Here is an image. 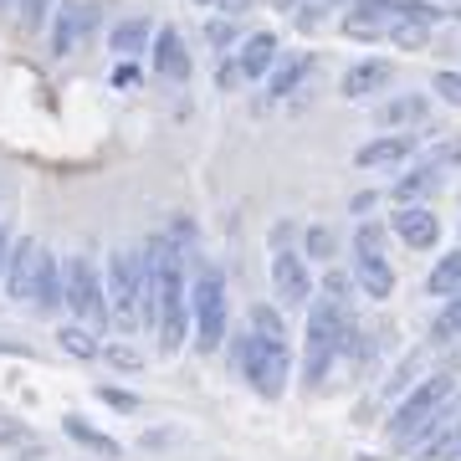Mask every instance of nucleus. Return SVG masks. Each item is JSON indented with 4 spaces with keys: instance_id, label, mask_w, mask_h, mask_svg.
Returning <instances> with one entry per match:
<instances>
[{
    "instance_id": "28",
    "label": "nucleus",
    "mask_w": 461,
    "mask_h": 461,
    "mask_svg": "<svg viewBox=\"0 0 461 461\" xmlns=\"http://www.w3.org/2000/svg\"><path fill=\"white\" fill-rule=\"evenodd\" d=\"M430 32H436V26H420V21H395L384 41H395V47H405V51H420V47H430Z\"/></svg>"
},
{
    "instance_id": "27",
    "label": "nucleus",
    "mask_w": 461,
    "mask_h": 461,
    "mask_svg": "<svg viewBox=\"0 0 461 461\" xmlns=\"http://www.w3.org/2000/svg\"><path fill=\"white\" fill-rule=\"evenodd\" d=\"M103 364H113L118 375H139V369H149L144 354H139L133 344H118V339H103Z\"/></svg>"
},
{
    "instance_id": "29",
    "label": "nucleus",
    "mask_w": 461,
    "mask_h": 461,
    "mask_svg": "<svg viewBox=\"0 0 461 461\" xmlns=\"http://www.w3.org/2000/svg\"><path fill=\"white\" fill-rule=\"evenodd\" d=\"M26 446H36V430L16 415H0V451H26Z\"/></svg>"
},
{
    "instance_id": "34",
    "label": "nucleus",
    "mask_w": 461,
    "mask_h": 461,
    "mask_svg": "<svg viewBox=\"0 0 461 461\" xmlns=\"http://www.w3.org/2000/svg\"><path fill=\"white\" fill-rule=\"evenodd\" d=\"M426 165H436L441 175H446V169H461V133H451V139H436Z\"/></svg>"
},
{
    "instance_id": "37",
    "label": "nucleus",
    "mask_w": 461,
    "mask_h": 461,
    "mask_svg": "<svg viewBox=\"0 0 461 461\" xmlns=\"http://www.w3.org/2000/svg\"><path fill=\"white\" fill-rule=\"evenodd\" d=\"M329 11H333V0H303V5L293 11V21L303 26V32H313L318 21H329Z\"/></svg>"
},
{
    "instance_id": "19",
    "label": "nucleus",
    "mask_w": 461,
    "mask_h": 461,
    "mask_svg": "<svg viewBox=\"0 0 461 461\" xmlns=\"http://www.w3.org/2000/svg\"><path fill=\"white\" fill-rule=\"evenodd\" d=\"M430 118V103L420 98V93H400V98H390L384 108L375 113V123L384 133H411V129H420Z\"/></svg>"
},
{
    "instance_id": "31",
    "label": "nucleus",
    "mask_w": 461,
    "mask_h": 461,
    "mask_svg": "<svg viewBox=\"0 0 461 461\" xmlns=\"http://www.w3.org/2000/svg\"><path fill=\"white\" fill-rule=\"evenodd\" d=\"M430 339H436V344H446V339H461V293L446 297V308H441V318H436Z\"/></svg>"
},
{
    "instance_id": "14",
    "label": "nucleus",
    "mask_w": 461,
    "mask_h": 461,
    "mask_svg": "<svg viewBox=\"0 0 461 461\" xmlns=\"http://www.w3.org/2000/svg\"><path fill=\"white\" fill-rule=\"evenodd\" d=\"M411 154H415L411 133H379V139L359 144L354 165H359V169H405V165H411Z\"/></svg>"
},
{
    "instance_id": "9",
    "label": "nucleus",
    "mask_w": 461,
    "mask_h": 461,
    "mask_svg": "<svg viewBox=\"0 0 461 461\" xmlns=\"http://www.w3.org/2000/svg\"><path fill=\"white\" fill-rule=\"evenodd\" d=\"M149 67H154V77H169V83H190V72H195L190 41H185L175 26H159V32H154V41H149Z\"/></svg>"
},
{
    "instance_id": "20",
    "label": "nucleus",
    "mask_w": 461,
    "mask_h": 461,
    "mask_svg": "<svg viewBox=\"0 0 461 461\" xmlns=\"http://www.w3.org/2000/svg\"><path fill=\"white\" fill-rule=\"evenodd\" d=\"M154 32H159V26H154L149 16H123L118 26H108V47H113L118 57H123V62H133L139 51H149Z\"/></svg>"
},
{
    "instance_id": "21",
    "label": "nucleus",
    "mask_w": 461,
    "mask_h": 461,
    "mask_svg": "<svg viewBox=\"0 0 461 461\" xmlns=\"http://www.w3.org/2000/svg\"><path fill=\"white\" fill-rule=\"evenodd\" d=\"M354 282H359L364 297L384 303L395 293V267H390V257H354Z\"/></svg>"
},
{
    "instance_id": "5",
    "label": "nucleus",
    "mask_w": 461,
    "mask_h": 461,
    "mask_svg": "<svg viewBox=\"0 0 461 461\" xmlns=\"http://www.w3.org/2000/svg\"><path fill=\"white\" fill-rule=\"evenodd\" d=\"M103 287H108V313H113L118 329H144V267H139V251L118 247L103 267Z\"/></svg>"
},
{
    "instance_id": "12",
    "label": "nucleus",
    "mask_w": 461,
    "mask_h": 461,
    "mask_svg": "<svg viewBox=\"0 0 461 461\" xmlns=\"http://www.w3.org/2000/svg\"><path fill=\"white\" fill-rule=\"evenodd\" d=\"M395 21H400L395 0H354L348 16H344V32L354 36V41H384Z\"/></svg>"
},
{
    "instance_id": "35",
    "label": "nucleus",
    "mask_w": 461,
    "mask_h": 461,
    "mask_svg": "<svg viewBox=\"0 0 461 461\" xmlns=\"http://www.w3.org/2000/svg\"><path fill=\"white\" fill-rule=\"evenodd\" d=\"M247 329H257V333H287V323H282V313L272 308V303H257L247 313Z\"/></svg>"
},
{
    "instance_id": "43",
    "label": "nucleus",
    "mask_w": 461,
    "mask_h": 461,
    "mask_svg": "<svg viewBox=\"0 0 461 461\" xmlns=\"http://www.w3.org/2000/svg\"><path fill=\"white\" fill-rule=\"evenodd\" d=\"M297 5H303V0H272V11H282V16H293Z\"/></svg>"
},
{
    "instance_id": "2",
    "label": "nucleus",
    "mask_w": 461,
    "mask_h": 461,
    "mask_svg": "<svg viewBox=\"0 0 461 461\" xmlns=\"http://www.w3.org/2000/svg\"><path fill=\"white\" fill-rule=\"evenodd\" d=\"M190 333H195L200 354H221L230 339V293L221 267H195L190 277Z\"/></svg>"
},
{
    "instance_id": "24",
    "label": "nucleus",
    "mask_w": 461,
    "mask_h": 461,
    "mask_svg": "<svg viewBox=\"0 0 461 461\" xmlns=\"http://www.w3.org/2000/svg\"><path fill=\"white\" fill-rule=\"evenodd\" d=\"M426 293L430 297H456L461 293V251H441L436 267H430L426 277Z\"/></svg>"
},
{
    "instance_id": "3",
    "label": "nucleus",
    "mask_w": 461,
    "mask_h": 461,
    "mask_svg": "<svg viewBox=\"0 0 461 461\" xmlns=\"http://www.w3.org/2000/svg\"><path fill=\"white\" fill-rule=\"evenodd\" d=\"M451 400H456V379H451V369H436V375H426L415 384L411 395H400V405L390 411V420H384V436L395 446H415L420 430H426Z\"/></svg>"
},
{
    "instance_id": "36",
    "label": "nucleus",
    "mask_w": 461,
    "mask_h": 461,
    "mask_svg": "<svg viewBox=\"0 0 461 461\" xmlns=\"http://www.w3.org/2000/svg\"><path fill=\"white\" fill-rule=\"evenodd\" d=\"M236 36H241V26H236L230 16H211V26H205V41H211L215 51H226Z\"/></svg>"
},
{
    "instance_id": "40",
    "label": "nucleus",
    "mask_w": 461,
    "mask_h": 461,
    "mask_svg": "<svg viewBox=\"0 0 461 461\" xmlns=\"http://www.w3.org/2000/svg\"><path fill=\"white\" fill-rule=\"evenodd\" d=\"M144 83V67L139 62H118L113 67V87H139Z\"/></svg>"
},
{
    "instance_id": "6",
    "label": "nucleus",
    "mask_w": 461,
    "mask_h": 461,
    "mask_svg": "<svg viewBox=\"0 0 461 461\" xmlns=\"http://www.w3.org/2000/svg\"><path fill=\"white\" fill-rule=\"evenodd\" d=\"M98 32H103V0H57V11H51V57H72Z\"/></svg>"
},
{
    "instance_id": "41",
    "label": "nucleus",
    "mask_w": 461,
    "mask_h": 461,
    "mask_svg": "<svg viewBox=\"0 0 461 461\" xmlns=\"http://www.w3.org/2000/svg\"><path fill=\"white\" fill-rule=\"evenodd\" d=\"M215 83L226 87V93H230V87H241V67H236V57H221V72H215Z\"/></svg>"
},
{
    "instance_id": "22",
    "label": "nucleus",
    "mask_w": 461,
    "mask_h": 461,
    "mask_svg": "<svg viewBox=\"0 0 461 461\" xmlns=\"http://www.w3.org/2000/svg\"><path fill=\"white\" fill-rule=\"evenodd\" d=\"M62 430H67V441H77L83 451H93V456H108V461H118V456H123V446H118L113 436H108V430H98V426H93L87 415H67V420H62Z\"/></svg>"
},
{
    "instance_id": "4",
    "label": "nucleus",
    "mask_w": 461,
    "mask_h": 461,
    "mask_svg": "<svg viewBox=\"0 0 461 461\" xmlns=\"http://www.w3.org/2000/svg\"><path fill=\"white\" fill-rule=\"evenodd\" d=\"M62 287H67V313L77 318V323H87L93 333L103 323H113V313H108V287H103V267L87 251H72L62 262Z\"/></svg>"
},
{
    "instance_id": "7",
    "label": "nucleus",
    "mask_w": 461,
    "mask_h": 461,
    "mask_svg": "<svg viewBox=\"0 0 461 461\" xmlns=\"http://www.w3.org/2000/svg\"><path fill=\"white\" fill-rule=\"evenodd\" d=\"M411 456L415 461H461V395L420 430V441L411 446Z\"/></svg>"
},
{
    "instance_id": "17",
    "label": "nucleus",
    "mask_w": 461,
    "mask_h": 461,
    "mask_svg": "<svg viewBox=\"0 0 461 461\" xmlns=\"http://www.w3.org/2000/svg\"><path fill=\"white\" fill-rule=\"evenodd\" d=\"M32 303L41 313H62L67 308V287H62V257L41 247V262H36V287H32Z\"/></svg>"
},
{
    "instance_id": "23",
    "label": "nucleus",
    "mask_w": 461,
    "mask_h": 461,
    "mask_svg": "<svg viewBox=\"0 0 461 461\" xmlns=\"http://www.w3.org/2000/svg\"><path fill=\"white\" fill-rule=\"evenodd\" d=\"M57 348L72 354L77 364H98L103 359V339L87 323H57Z\"/></svg>"
},
{
    "instance_id": "39",
    "label": "nucleus",
    "mask_w": 461,
    "mask_h": 461,
    "mask_svg": "<svg viewBox=\"0 0 461 461\" xmlns=\"http://www.w3.org/2000/svg\"><path fill=\"white\" fill-rule=\"evenodd\" d=\"M195 5H205V11H221V16H241V11H251V5H257V0H195Z\"/></svg>"
},
{
    "instance_id": "30",
    "label": "nucleus",
    "mask_w": 461,
    "mask_h": 461,
    "mask_svg": "<svg viewBox=\"0 0 461 461\" xmlns=\"http://www.w3.org/2000/svg\"><path fill=\"white\" fill-rule=\"evenodd\" d=\"M98 400L108 405V411H118V415H139L144 411V400L133 395V390H123V384H98Z\"/></svg>"
},
{
    "instance_id": "38",
    "label": "nucleus",
    "mask_w": 461,
    "mask_h": 461,
    "mask_svg": "<svg viewBox=\"0 0 461 461\" xmlns=\"http://www.w3.org/2000/svg\"><path fill=\"white\" fill-rule=\"evenodd\" d=\"M436 98L451 103V108H461V67H446V72H436Z\"/></svg>"
},
{
    "instance_id": "11",
    "label": "nucleus",
    "mask_w": 461,
    "mask_h": 461,
    "mask_svg": "<svg viewBox=\"0 0 461 461\" xmlns=\"http://www.w3.org/2000/svg\"><path fill=\"white\" fill-rule=\"evenodd\" d=\"M390 230H395L411 251H430L436 241H441V215L430 211V205H395Z\"/></svg>"
},
{
    "instance_id": "10",
    "label": "nucleus",
    "mask_w": 461,
    "mask_h": 461,
    "mask_svg": "<svg viewBox=\"0 0 461 461\" xmlns=\"http://www.w3.org/2000/svg\"><path fill=\"white\" fill-rule=\"evenodd\" d=\"M272 287L282 303H313V262L303 251H272Z\"/></svg>"
},
{
    "instance_id": "44",
    "label": "nucleus",
    "mask_w": 461,
    "mask_h": 461,
    "mask_svg": "<svg viewBox=\"0 0 461 461\" xmlns=\"http://www.w3.org/2000/svg\"><path fill=\"white\" fill-rule=\"evenodd\" d=\"M339 5H354V0H333V11H339Z\"/></svg>"
},
{
    "instance_id": "15",
    "label": "nucleus",
    "mask_w": 461,
    "mask_h": 461,
    "mask_svg": "<svg viewBox=\"0 0 461 461\" xmlns=\"http://www.w3.org/2000/svg\"><path fill=\"white\" fill-rule=\"evenodd\" d=\"M441 180L446 175L436 165H405L395 175V185H390V200H400V205H426V200H436Z\"/></svg>"
},
{
    "instance_id": "32",
    "label": "nucleus",
    "mask_w": 461,
    "mask_h": 461,
    "mask_svg": "<svg viewBox=\"0 0 461 461\" xmlns=\"http://www.w3.org/2000/svg\"><path fill=\"white\" fill-rule=\"evenodd\" d=\"M354 257H384V226L359 221V230H354Z\"/></svg>"
},
{
    "instance_id": "25",
    "label": "nucleus",
    "mask_w": 461,
    "mask_h": 461,
    "mask_svg": "<svg viewBox=\"0 0 461 461\" xmlns=\"http://www.w3.org/2000/svg\"><path fill=\"white\" fill-rule=\"evenodd\" d=\"M303 257H308V262H333V257H339V236H333V226L318 221V226L303 230Z\"/></svg>"
},
{
    "instance_id": "1",
    "label": "nucleus",
    "mask_w": 461,
    "mask_h": 461,
    "mask_svg": "<svg viewBox=\"0 0 461 461\" xmlns=\"http://www.w3.org/2000/svg\"><path fill=\"white\" fill-rule=\"evenodd\" d=\"M226 354H230V364H236V375L251 384V395H262V400L287 395V379H293V344H287V333L241 329L230 339Z\"/></svg>"
},
{
    "instance_id": "13",
    "label": "nucleus",
    "mask_w": 461,
    "mask_h": 461,
    "mask_svg": "<svg viewBox=\"0 0 461 461\" xmlns=\"http://www.w3.org/2000/svg\"><path fill=\"white\" fill-rule=\"evenodd\" d=\"M395 83V62L390 57H364V62H354L344 72V83H339V93L344 98H375V93H384V87Z\"/></svg>"
},
{
    "instance_id": "33",
    "label": "nucleus",
    "mask_w": 461,
    "mask_h": 461,
    "mask_svg": "<svg viewBox=\"0 0 461 461\" xmlns=\"http://www.w3.org/2000/svg\"><path fill=\"white\" fill-rule=\"evenodd\" d=\"M16 11H21V26H26V32H41V26H51L57 0H16Z\"/></svg>"
},
{
    "instance_id": "45",
    "label": "nucleus",
    "mask_w": 461,
    "mask_h": 461,
    "mask_svg": "<svg viewBox=\"0 0 461 461\" xmlns=\"http://www.w3.org/2000/svg\"><path fill=\"white\" fill-rule=\"evenodd\" d=\"M5 5H11V0H0V11H5Z\"/></svg>"
},
{
    "instance_id": "42",
    "label": "nucleus",
    "mask_w": 461,
    "mask_h": 461,
    "mask_svg": "<svg viewBox=\"0 0 461 461\" xmlns=\"http://www.w3.org/2000/svg\"><path fill=\"white\" fill-rule=\"evenodd\" d=\"M375 190H364V195H354V200H348V211H354V215H369V211H375Z\"/></svg>"
},
{
    "instance_id": "46",
    "label": "nucleus",
    "mask_w": 461,
    "mask_h": 461,
    "mask_svg": "<svg viewBox=\"0 0 461 461\" xmlns=\"http://www.w3.org/2000/svg\"><path fill=\"white\" fill-rule=\"evenodd\" d=\"M456 16H461V5H456Z\"/></svg>"
},
{
    "instance_id": "8",
    "label": "nucleus",
    "mask_w": 461,
    "mask_h": 461,
    "mask_svg": "<svg viewBox=\"0 0 461 461\" xmlns=\"http://www.w3.org/2000/svg\"><path fill=\"white\" fill-rule=\"evenodd\" d=\"M36 262H41V241L36 236H11V257H5V272H0V293L11 303H32Z\"/></svg>"
},
{
    "instance_id": "18",
    "label": "nucleus",
    "mask_w": 461,
    "mask_h": 461,
    "mask_svg": "<svg viewBox=\"0 0 461 461\" xmlns=\"http://www.w3.org/2000/svg\"><path fill=\"white\" fill-rule=\"evenodd\" d=\"M318 57L313 51H293V57H277V67L267 72V98H293L297 87L313 77Z\"/></svg>"
},
{
    "instance_id": "26",
    "label": "nucleus",
    "mask_w": 461,
    "mask_h": 461,
    "mask_svg": "<svg viewBox=\"0 0 461 461\" xmlns=\"http://www.w3.org/2000/svg\"><path fill=\"white\" fill-rule=\"evenodd\" d=\"M354 293H359L354 272H339V267H329V272H323V282H318V297H329V303H339V308H348V303H354Z\"/></svg>"
},
{
    "instance_id": "16",
    "label": "nucleus",
    "mask_w": 461,
    "mask_h": 461,
    "mask_svg": "<svg viewBox=\"0 0 461 461\" xmlns=\"http://www.w3.org/2000/svg\"><path fill=\"white\" fill-rule=\"evenodd\" d=\"M236 67H241V83H267V72L277 67V36L272 32H247L241 51H236Z\"/></svg>"
}]
</instances>
